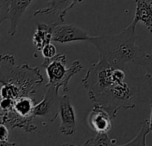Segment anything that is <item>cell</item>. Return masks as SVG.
<instances>
[{"mask_svg":"<svg viewBox=\"0 0 152 146\" xmlns=\"http://www.w3.org/2000/svg\"><path fill=\"white\" fill-rule=\"evenodd\" d=\"M61 125L59 130L62 135L71 136L77 131L76 112L70 102V98L64 95L60 98Z\"/></svg>","mask_w":152,"mask_h":146,"instance_id":"8","label":"cell"},{"mask_svg":"<svg viewBox=\"0 0 152 146\" xmlns=\"http://www.w3.org/2000/svg\"><path fill=\"white\" fill-rule=\"evenodd\" d=\"M136 64L146 70L143 76L135 78L134 81L137 87V97L143 103H148L152 101V54H146Z\"/></svg>","mask_w":152,"mask_h":146,"instance_id":"6","label":"cell"},{"mask_svg":"<svg viewBox=\"0 0 152 146\" xmlns=\"http://www.w3.org/2000/svg\"><path fill=\"white\" fill-rule=\"evenodd\" d=\"M55 23H37V29L33 35L32 42L36 48V52H41L45 45L51 43L53 37V29ZM35 54L34 56L37 57V54Z\"/></svg>","mask_w":152,"mask_h":146,"instance_id":"13","label":"cell"},{"mask_svg":"<svg viewBox=\"0 0 152 146\" xmlns=\"http://www.w3.org/2000/svg\"><path fill=\"white\" fill-rule=\"evenodd\" d=\"M135 3V13L133 21L138 24L142 21L152 33V1L151 0H134Z\"/></svg>","mask_w":152,"mask_h":146,"instance_id":"14","label":"cell"},{"mask_svg":"<svg viewBox=\"0 0 152 146\" xmlns=\"http://www.w3.org/2000/svg\"><path fill=\"white\" fill-rule=\"evenodd\" d=\"M88 33L74 24H54L52 41L69 43L74 41H89Z\"/></svg>","mask_w":152,"mask_h":146,"instance_id":"7","label":"cell"},{"mask_svg":"<svg viewBox=\"0 0 152 146\" xmlns=\"http://www.w3.org/2000/svg\"><path fill=\"white\" fill-rule=\"evenodd\" d=\"M8 128L4 125L1 123V127H0V130H1V135H0V145H16V144L14 143H10L8 141V137H9V134H8Z\"/></svg>","mask_w":152,"mask_h":146,"instance_id":"18","label":"cell"},{"mask_svg":"<svg viewBox=\"0 0 152 146\" xmlns=\"http://www.w3.org/2000/svg\"><path fill=\"white\" fill-rule=\"evenodd\" d=\"M32 1L33 0H7L8 12L5 20H9L10 21L8 33L11 37L15 36L18 23Z\"/></svg>","mask_w":152,"mask_h":146,"instance_id":"12","label":"cell"},{"mask_svg":"<svg viewBox=\"0 0 152 146\" xmlns=\"http://www.w3.org/2000/svg\"><path fill=\"white\" fill-rule=\"evenodd\" d=\"M82 84L91 101L103 107L116 119L120 109L136 107L137 87L126 79L122 68L109 63L105 59L93 63L82 79Z\"/></svg>","mask_w":152,"mask_h":146,"instance_id":"1","label":"cell"},{"mask_svg":"<svg viewBox=\"0 0 152 146\" xmlns=\"http://www.w3.org/2000/svg\"><path fill=\"white\" fill-rule=\"evenodd\" d=\"M117 144V139L110 138L108 136V133H97V135L88 139L84 143V145H115Z\"/></svg>","mask_w":152,"mask_h":146,"instance_id":"16","label":"cell"},{"mask_svg":"<svg viewBox=\"0 0 152 146\" xmlns=\"http://www.w3.org/2000/svg\"><path fill=\"white\" fill-rule=\"evenodd\" d=\"M136 25L132 21L121 32L115 35H98L91 37L93 43L99 52V58L105 59L109 63L123 68L127 63H134L142 58L146 53L136 45Z\"/></svg>","mask_w":152,"mask_h":146,"instance_id":"3","label":"cell"},{"mask_svg":"<svg viewBox=\"0 0 152 146\" xmlns=\"http://www.w3.org/2000/svg\"><path fill=\"white\" fill-rule=\"evenodd\" d=\"M67 57L63 54H57L52 58H44L42 66L45 68L48 83L46 85L56 87L57 89L62 88L63 93L69 91V82L71 78L78 73L83 66L79 61H75L72 64L66 69Z\"/></svg>","mask_w":152,"mask_h":146,"instance_id":"4","label":"cell"},{"mask_svg":"<svg viewBox=\"0 0 152 146\" xmlns=\"http://www.w3.org/2000/svg\"><path fill=\"white\" fill-rule=\"evenodd\" d=\"M1 123L4 124L9 129L13 128H22L26 132H35L37 129V127L34 124V118H26L16 113L13 109L6 112H0Z\"/></svg>","mask_w":152,"mask_h":146,"instance_id":"11","label":"cell"},{"mask_svg":"<svg viewBox=\"0 0 152 146\" xmlns=\"http://www.w3.org/2000/svg\"><path fill=\"white\" fill-rule=\"evenodd\" d=\"M60 113L59 89L52 86H45V97L37 103L33 112L34 120L39 119L45 122H53Z\"/></svg>","mask_w":152,"mask_h":146,"instance_id":"5","label":"cell"},{"mask_svg":"<svg viewBox=\"0 0 152 146\" xmlns=\"http://www.w3.org/2000/svg\"><path fill=\"white\" fill-rule=\"evenodd\" d=\"M142 124V126L138 135L133 140L124 144L123 145H146V136L151 132L150 122L149 120H145Z\"/></svg>","mask_w":152,"mask_h":146,"instance_id":"17","label":"cell"},{"mask_svg":"<svg viewBox=\"0 0 152 146\" xmlns=\"http://www.w3.org/2000/svg\"><path fill=\"white\" fill-rule=\"evenodd\" d=\"M82 1L83 0H49L45 7L39 8L34 12L33 15L38 16L41 14H54L58 15L59 20L63 22L66 13Z\"/></svg>","mask_w":152,"mask_h":146,"instance_id":"10","label":"cell"},{"mask_svg":"<svg viewBox=\"0 0 152 146\" xmlns=\"http://www.w3.org/2000/svg\"><path fill=\"white\" fill-rule=\"evenodd\" d=\"M41 53H42V55L44 58H52L57 54V49L53 44L49 43L44 46Z\"/></svg>","mask_w":152,"mask_h":146,"instance_id":"19","label":"cell"},{"mask_svg":"<svg viewBox=\"0 0 152 146\" xmlns=\"http://www.w3.org/2000/svg\"><path fill=\"white\" fill-rule=\"evenodd\" d=\"M150 128H151V132H152V103H151V121H150Z\"/></svg>","mask_w":152,"mask_h":146,"instance_id":"20","label":"cell"},{"mask_svg":"<svg viewBox=\"0 0 152 146\" xmlns=\"http://www.w3.org/2000/svg\"><path fill=\"white\" fill-rule=\"evenodd\" d=\"M36 104H37L36 101L30 96H22L15 100L12 109L16 113H18L22 117L34 118L33 112Z\"/></svg>","mask_w":152,"mask_h":146,"instance_id":"15","label":"cell"},{"mask_svg":"<svg viewBox=\"0 0 152 146\" xmlns=\"http://www.w3.org/2000/svg\"><path fill=\"white\" fill-rule=\"evenodd\" d=\"M43 82L44 78L37 67H30L28 63L18 65L12 54H1V98L15 101L22 96H30L36 94Z\"/></svg>","mask_w":152,"mask_h":146,"instance_id":"2","label":"cell"},{"mask_svg":"<svg viewBox=\"0 0 152 146\" xmlns=\"http://www.w3.org/2000/svg\"><path fill=\"white\" fill-rule=\"evenodd\" d=\"M87 124L96 133H108L112 128V118L103 107L94 103L87 117Z\"/></svg>","mask_w":152,"mask_h":146,"instance_id":"9","label":"cell"}]
</instances>
